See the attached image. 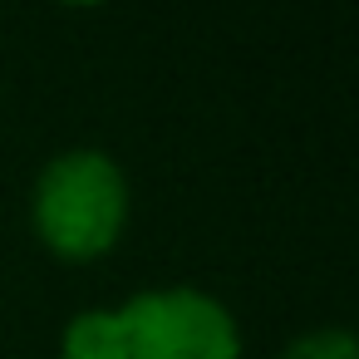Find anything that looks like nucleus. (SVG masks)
I'll return each mask as SVG.
<instances>
[{"mask_svg": "<svg viewBox=\"0 0 359 359\" xmlns=\"http://www.w3.org/2000/svg\"><path fill=\"white\" fill-rule=\"evenodd\" d=\"M118 310L123 359H241L236 315L197 285H158L128 295Z\"/></svg>", "mask_w": 359, "mask_h": 359, "instance_id": "obj_2", "label": "nucleus"}, {"mask_svg": "<svg viewBox=\"0 0 359 359\" xmlns=\"http://www.w3.org/2000/svg\"><path fill=\"white\" fill-rule=\"evenodd\" d=\"M280 359H359V344H354L349 330H339V325H320V330L295 334V339L285 344Z\"/></svg>", "mask_w": 359, "mask_h": 359, "instance_id": "obj_4", "label": "nucleus"}, {"mask_svg": "<svg viewBox=\"0 0 359 359\" xmlns=\"http://www.w3.org/2000/svg\"><path fill=\"white\" fill-rule=\"evenodd\" d=\"M133 192L118 158L104 148L55 153L30 187V231L55 261H99L128 231Z\"/></svg>", "mask_w": 359, "mask_h": 359, "instance_id": "obj_1", "label": "nucleus"}, {"mask_svg": "<svg viewBox=\"0 0 359 359\" xmlns=\"http://www.w3.org/2000/svg\"><path fill=\"white\" fill-rule=\"evenodd\" d=\"M55 6H69V11H99V6H109V0H55Z\"/></svg>", "mask_w": 359, "mask_h": 359, "instance_id": "obj_5", "label": "nucleus"}, {"mask_svg": "<svg viewBox=\"0 0 359 359\" xmlns=\"http://www.w3.org/2000/svg\"><path fill=\"white\" fill-rule=\"evenodd\" d=\"M60 359H123L118 310H79L60 334Z\"/></svg>", "mask_w": 359, "mask_h": 359, "instance_id": "obj_3", "label": "nucleus"}]
</instances>
